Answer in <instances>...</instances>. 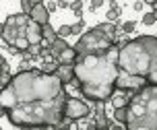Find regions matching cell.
Masks as SVG:
<instances>
[{
	"label": "cell",
	"mask_w": 157,
	"mask_h": 130,
	"mask_svg": "<svg viewBox=\"0 0 157 130\" xmlns=\"http://www.w3.org/2000/svg\"><path fill=\"white\" fill-rule=\"evenodd\" d=\"M66 89L56 75L21 70L0 93V105L8 122L19 128H46L62 122Z\"/></svg>",
	"instance_id": "cell-1"
},
{
	"label": "cell",
	"mask_w": 157,
	"mask_h": 130,
	"mask_svg": "<svg viewBox=\"0 0 157 130\" xmlns=\"http://www.w3.org/2000/svg\"><path fill=\"white\" fill-rule=\"evenodd\" d=\"M118 54L120 48L114 46L105 56H89L77 58L75 62V75L81 93L91 101L112 99L118 91Z\"/></svg>",
	"instance_id": "cell-2"
},
{
	"label": "cell",
	"mask_w": 157,
	"mask_h": 130,
	"mask_svg": "<svg viewBox=\"0 0 157 130\" xmlns=\"http://www.w3.org/2000/svg\"><path fill=\"white\" fill-rule=\"evenodd\" d=\"M118 70L157 87V37L141 35L130 39L118 54Z\"/></svg>",
	"instance_id": "cell-3"
},
{
	"label": "cell",
	"mask_w": 157,
	"mask_h": 130,
	"mask_svg": "<svg viewBox=\"0 0 157 130\" xmlns=\"http://www.w3.org/2000/svg\"><path fill=\"white\" fill-rule=\"evenodd\" d=\"M126 130H157V87L149 85L130 95Z\"/></svg>",
	"instance_id": "cell-4"
},
{
	"label": "cell",
	"mask_w": 157,
	"mask_h": 130,
	"mask_svg": "<svg viewBox=\"0 0 157 130\" xmlns=\"http://www.w3.org/2000/svg\"><path fill=\"white\" fill-rule=\"evenodd\" d=\"M2 39L10 48L25 52V50H31L33 46H39L44 39V33H41V27L37 23H33L29 15L19 13V15H10L4 21Z\"/></svg>",
	"instance_id": "cell-5"
},
{
	"label": "cell",
	"mask_w": 157,
	"mask_h": 130,
	"mask_svg": "<svg viewBox=\"0 0 157 130\" xmlns=\"http://www.w3.org/2000/svg\"><path fill=\"white\" fill-rule=\"evenodd\" d=\"M112 48H114V37L105 35L93 27L91 31H85L81 35L75 50H77L78 58H89V56H105Z\"/></svg>",
	"instance_id": "cell-6"
},
{
	"label": "cell",
	"mask_w": 157,
	"mask_h": 130,
	"mask_svg": "<svg viewBox=\"0 0 157 130\" xmlns=\"http://www.w3.org/2000/svg\"><path fill=\"white\" fill-rule=\"evenodd\" d=\"M64 116L68 120H81L89 116V105L85 101L77 99V97H68L66 99V107H64Z\"/></svg>",
	"instance_id": "cell-7"
},
{
	"label": "cell",
	"mask_w": 157,
	"mask_h": 130,
	"mask_svg": "<svg viewBox=\"0 0 157 130\" xmlns=\"http://www.w3.org/2000/svg\"><path fill=\"white\" fill-rule=\"evenodd\" d=\"M31 21L33 23H37L39 27H44V25H50V10H48L46 4H41V2H35V8L31 10Z\"/></svg>",
	"instance_id": "cell-8"
},
{
	"label": "cell",
	"mask_w": 157,
	"mask_h": 130,
	"mask_svg": "<svg viewBox=\"0 0 157 130\" xmlns=\"http://www.w3.org/2000/svg\"><path fill=\"white\" fill-rule=\"evenodd\" d=\"M56 77L62 81V85H71L72 81H77V75H75V66H60L58 72H56Z\"/></svg>",
	"instance_id": "cell-9"
},
{
	"label": "cell",
	"mask_w": 157,
	"mask_h": 130,
	"mask_svg": "<svg viewBox=\"0 0 157 130\" xmlns=\"http://www.w3.org/2000/svg\"><path fill=\"white\" fill-rule=\"evenodd\" d=\"M128 103H130L128 93H124V91H116L114 93V97H112V105H114V109H124V107H128Z\"/></svg>",
	"instance_id": "cell-10"
},
{
	"label": "cell",
	"mask_w": 157,
	"mask_h": 130,
	"mask_svg": "<svg viewBox=\"0 0 157 130\" xmlns=\"http://www.w3.org/2000/svg\"><path fill=\"white\" fill-rule=\"evenodd\" d=\"M68 48H71V46H68V44H66V41H64L62 37H58V39H56L54 44H52V54L56 56V60H58V58H60V54H62L64 50H68Z\"/></svg>",
	"instance_id": "cell-11"
},
{
	"label": "cell",
	"mask_w": 157,
	"mask_h": 130,
	"mask_svg": "<svg viewBox=\"0 0 157 130\" xmlns=\"http://www.w3.org/2000/svg\"><path fill=\"white\" fill-rule=\"evenodd\" d=\"M41 33H44V39L50 41V46L58 39V29H52L50 25H44V27H41Z\"/></svg>",
	"instance_id": "cell-12"
},
{
	"label": "cell",
	"mask_w": 157,
	"mask_h": 130,
	"mask_svg": "<svg viewBox=\"0 0 157 130\" xmlns=\"http://www.w3.org/2000/svg\"><path fill=\"white\" fill-rule=\"evenodd\" d=\"M95 29L101 31V33H105V35H110V37L116 35V25L114 23H99V25H95Z\"/></svg>",
	"instance_id": "cell-13"
},
{
	"label": "cell",
	"mask_w": 157,
	"mask_h": 130,
	"mask_svg": "<svg viewBox=\"0 0 157 130\" xmlns=\"http://www.w3.org/2000/svg\"><path fill=\"white\" fill-rule=\"evenodd\" d=\"M58 68H60V64H58V62H54V60H48V62H44V64H41V70H44L46 75H56V72H58Z\"/></svg>",
	"instance_id": "cell-14"
},
{
	"label": "cell",
	"mask_w": 157,
	"mask_h": 130,
	"mask_svg": "<svg viewBox=\"0 0 157 130\" xmlns=\"http://www.w3.org/2000/svg\"><path fill=\"white\" fill-rule=\"evenodd\" d=\"M114 118H116V122L118 124H126V118H128V109H116L114 112Z\"/></svg>",
	"instance_id": "cell-15"
},
{
	"label": "cell",
	"mask_w": 157,
	"mask_h": 130,
	"mask_svg": "<svg viewBox=\"0 0 157 130\" xmlns=\"http://www.w3.org/2000/svg\"><path fill=\"white\" fill-rule=\"evenodd\" d=\"M21 8H23V15H31V10L35 8V2H31V0H23V2H21Z\"/></svg>",
	"instance_id": "cell-16"
},
{
	"label": "cell",
	"mask_w": 157,
	"mask_h": 130,
	"mask_svg": "<svg viewBox=\"0 0 157 130\" xmlns=\"http://www.w3.org/2000/svg\"><path fill=\"white\" fill-rule=\"evenodd\" d=\"M72 33V25H62V27H60V29H58V37H68V35H71Z\"/></svg>",
	"instance_id": "cell-17"
},
{
	"label": "cell",
	"mask_w": 157,
	"mask_h": 130,
	"mask_svg": "<svg viewBox=\"0 0 157 130\" xmlns=\"http://www.w3.org/2000/svg\"><path fill=\"white\" fill-rule=\"evenodd\" d=\"M153 23H157L155 17H153V13H147V15L143 17V25H145V27H149V25H153Z\"/></svg>",
	"instance_id": "cell-18"
},
{
	"label": "cell",
	"mask_w": 157,
	"mask_h": 130,
	"mask_svg": "<svg viewBox=\"0 0 157 130\" xmlns=\"http://www.w3.org/2000/svg\"><path fill=\"white\" fill-rule=\"evenodd\" d=\"M118 15H120L118 6H112V8H110V13H108V23H112L114 19H118Z\"/></svg>",
	"instance_id": "cell-19"
},
{
	"label": "cell",
	"mask_w": 157,
	"mask_h": 130,
	"mask_svg": "<svg viewBox=\"0 0 157 130\" xmlns=\"http://www.w3.org/2000/svg\"><path fill=\"white\" fill-rule=\"evenodd\" d=\"M122 31H126V33H130V31H134V21H126V23L122 25Z\"/></svg>",
	"instance_id": "cell-20"
},
{
	"label": "cell",
	"mask_w": 157,
	"mask_h": 130,
	"mask_svg": "<svg viewBox=\"0 0 157 130\" xmlns=\"http://www.w3.org/2000/svg\"><path fill=\"white\" fill-rule=\"evenodd\" d=\"M95 114L103 116V101H95Z\"/></svg>",
	"instance_id": "cell-21"
},
{
	"label": "cell",
	"mask_w": 157,
	"mask_h": 130,
	"mask_svg": "<svg viewBox=\"0 0 157 130\" xmlns=\"http://www.w3.org/2000/svg\"><path fill=\"white\" fill-rule=\"evenodd\" d=\"M81 31H83V21H78V23L72 25V33H77V35H78Z\"/></svg>",
	"instance_id": "cell-22"
},
{
	"label": "cell",
	"mask_w": 157,
	"mask_h": 130,
	"mask_svg": "<svg viewBox=\"0 0 157 130\" xmlns=\"http://www.w3.org/2000/svg\"><path fill=\"white\" fill-rule=\"evenodd\" d=\"M108 130H126V124H110Z\"/></svg>",
	"instance_id": "cell-23"
},
{
	"label": "cell",
	"mask_w": 157,
	"mask_h": 130,
	"mask_svg": "<svg viewBox=\"0 0 157 130\" xmlns=\"http://www.w3.org/2000/svg\"><path fill=\"white\" fill-rule=\"evenodd\" d=\"M0 66H2V72H8V62H6V58H2V60H0Z\"/></svg>",
	"instance_id": "cell-24"
},
{
	"label": "cell",
	"mask_w": 157,
	"mask_h": 130,
	"mask_svg": "<svg viewBox=\"0 0 157 130\" xmlns=\"http://www.w3.org/2000/svg\"><path fill=\"white\" fill-rule=\"evenodd\" d=\"M99 6H101V0H93V2H91V8H93V10L99 8Z\"/></svg>",
	"instance_id": "cell-25"
},
{
	"label": "cell",
	"mask_w": 157,
	"mask_h": 130,
	"mask_svg": "<svg viewBox=\"0 0 157 130\" xmlns=\"http://www.w3.org/2000/svg\"><path fill=\"white\" fill-rule=\"evenodd\" d=\"M134 10H143V2H134Z\"/></svg>",
	"instance_id": "cell-26"
},
{
	"label": "cell",
	"mask_w": 157,
	"mask_h": 130,
	"mask_svg": "<svg viewBox=\"0 0 157 130\" xmlns=\"http://www.w3.org/2000/svg\"><path fill=\"white\" fill-rule=\"evenodd\" d=\"M56 6H58V4H56V2H50V4H48V10H54Z\"/></svg>",
	"instance_id": "cell-27"
},
{
	"label": "cell",
	"mask_w": 157,
	"mask_h": 130,
	"mask_svg": "<svg viewBox=\"0 0 157 130\" xmlns=\"http://www.w3.org/2000/svg\"><path fill=\"white\" fill-rule=\"evenodd\" d=\"M89 130H108V128H97V126L93 124V126H89Z\"/></svg>",
	"instance_id": "cell-28"
},
{
	"label": "cell",
	"mask_w": 157,
	"mask_h": 130,
	"mask_svg": "<svg viewBox=\"0 0 157 130\" xmlns=\"http://www.w3.org/2000/svg\"><path fill=\"white\" fill-rule=\"evenodd\" d=\"M153 17H155V21H157V10H153Z\"/></svg>",
	"instance_id": "cell-29"
},
{
	"label": "cell",
	"mask_w": 157,
	"mask_h": 130,
	"mask_svg": "<svg viewBox=\"0 0 157 130\" xmlns=\"http://www.w3.org/2000/svg\"><path fill=\"white\" fill-rule=\"evenodd\" d=\"M153 8H155V10H157V2H153Z\"/></svg>",
	"instance_id": "cell-30"
},
{
	"label": "cell",
	"mask_w": 157,
	"mask_h": 130,
	"mask_svg": "<svg viewBox=\"0 0 157 130\" xmlns=\"http://www.w3.org/2000/svg\"><path fill=\"white\" fill-rule=\"evenodd\" d=\"M44 130H52V128H50V126H46V128H44Z\"/></svg>",
	"instance_id": "cell-31"
},
{
	"label": "cell",
	"mask_w": 157,
	"mask_h": 130,
	"mask_svg": "<svg viewBox=\"0 0 157 130\" xmlns=\"http://www.w3.org/2000/svg\"><path fill=\"white\" fill-rule=\"evenodd\" d=\"M19 130H31V128H19Z\"/></svg>",
	"instance_id": "cell-32"
},
{
	"label": "cell",
	"mask_w": 157,
	"mask_h": 130,
	"mask_svg": "<svg viewBox=\"0 0 157 130\" xmlns=\"http://www.w3.org/2000/svg\"><path fill=\"white\" fill-rule=\"evenodd\" d=\"M62 130H68V128H62Z\"/></svg>",
	"instance_id": "cell-33"
}]
</instances>
